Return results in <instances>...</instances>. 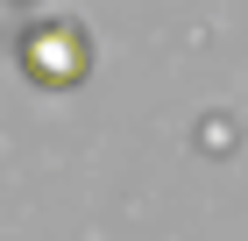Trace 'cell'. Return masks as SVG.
I'll return each mask as SVG.
<instances>
[{"mask_svg": "<svg viewBox=\"0 0 248 241\" xmlns=\"http://www.w3.org/2000/svg\"><path fill=\"white\" fill-rule=\"evenodd\" d=\"M15 57H21V71L36 78L43 93H71L78 78L93 71V43H85V29H78L71 15H43V21H29V29H21V43H15Z\"/></svg>", "mask_w": 248, "mask_h": 241, "instance_id": "1", "label": "cell"}]
</instances>
